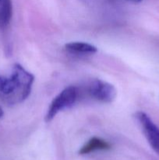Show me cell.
Masks as SVG:
<instances>
[{
    "label": "cell",
    "mask_w": 159,
    "mask_h": 160,
    "mask_svg": "<svg viewBox=\"0 0 159 160\" xmlns=\"http://www.w3.org/2000/svg\"><path fill=\"white\" fill-rule=\"evenodd\" d=\"M66 51L77 54H94L98 52V48L91 44L82 42H73L65 45Z\"/></svg>",
    "instance_id": "cell-6"
},
{
    "label": "cell",
    "mask_w": 159,
    "mask_h": 160,
    "mask_svg": "<svg viewBox=\"0 0 159 160\" xmlns=\"http://www.w3.org/2000/svg\"><path fill=\"white\" fill-rule=\"evenodd\" d=\"M3 115H4V112H3L2 109V108L0 107V119H1L2 117H3Z\"/></svg>",
    "instance_id": "cell-8"
},
{
    "label": "cell",
    "mask_w": 159,
    "mask_h": 160,
    "mask_svg": "<svg viewBox=\"0 0 159 160\" xmlns=\"http://www.w3.org/2000/svg\"><path fill=\"white\" fill-rule=\"evenodd\" d=\"M34 76L20 64L12 67L10 77L0 75V98L8 105L23 102L31 95Z\"/></svg>",
    "instance_id": "cell-1"
},
{
    "label": "cell",
    "mask_w": 159,
    "mask_h": 160,
    "mask_svg": "<svg viewBox=\"0 0 159 160\" xmlns=\"http://www.w3.org/2000/svg\"><path fill=\"white\" fill-rule=\"evenodd\" d=\"M87 93L93 99L103 103H111L116 97V89L112 84L95 79L90 81L87 87Z\"/></svg>",
    "instance_id": "cell-3"
},
{
    "label": "cell",
    "mask_w": 159,
    "mask_h": 160,
    "mask_svg": "<svg viewBox=\"0 0 159 160\" xmlns=\"http://www.w3.org/2000/svg\"><path fill=\"white\" fill-rule=\"evenodd\" d=\"M135 117L149 145L159 156V128L145 112H137Z\"/></svg>",
    "instance_id": "cell-4"
},
{
    "label": "cell",
    "mask_w": 159,
    "mask_h": 160,
    "mask_svg": "<svg viewBox=\"0 0 159 160\" xmlns=\"http://www.w3.org/2000/svg\"><path fill=\"white\" fill-rule=\"evenodd\" d=\"M12 16V0H0V28L9 26Z\"/></svg>",
    "instance_id": "cell-7"
},
{
    "label": "cell",
    "mask_w": 159,
    "mask_h": 160,
    "mask_svg": "<svg viewBox=\"0 0 159 160\" xmlns=\"http://www.w3.org/2000/svg\"><path fill=\"white\" fill-rule=\"evenodd\" d=\"M111 148V145L106 141L99 138H90L80 149L79 150L80 155H87L96 151H105Z\"/></svg>",
    "instance_id": "cell-5"
},
{
    "label": "cell",
    "mask_w": 159,
    "mask_h": 160,
    "mask_svg": "<svg viewBox=\"0 0 159 160\" xmlns=\"http://www.w3.org/2000/svg\"><path fill=\"white\" fill-rule=\"evenodd\" d=\"M128 1L132 2H134V3H138V2H140L142 0H128Z\"/></svg>",
    "instance_id": "cell-9"
},
{
    "label": "cell",
    "mask_w": 159,
    "mask_h": 160,
    "mask_svg": "<svg viewBox=\"0 0 159 160\" xmlns=\"http://www.w3.org/2000/svg\"><path fill=\"white\" fill-rule=\"evenodd\" d=\"M78 95L77 88L74 86H69L63 89L51 101L45 117V122L51 121L59 112L72 107L77 100Z\"/></svg>",
    "instance_id": "cell-2"
}]
</instances>
